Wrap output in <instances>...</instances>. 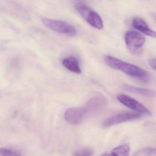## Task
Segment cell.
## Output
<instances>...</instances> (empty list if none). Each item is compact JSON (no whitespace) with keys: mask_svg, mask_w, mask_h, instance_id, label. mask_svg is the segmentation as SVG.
Wrapping results in <instances>:
<instances>
[{"mask_svg":"<svg viewBox=\"0 0 156 156\" xmlns=\"http://www.w3.org/2000/svg\"><path fill=\"white\" fill-rule=\"evenodd\" d=\"M62 63L65 68L73 73L76 74H80L82 73L79 61L77 58L74 56H68L64 58Z\"/></svg>","mask_w":156,"mask_h":156,"instance_id":"obj_11","label":"cell"},{"mask_svg":"<svg viewBox=\"0 0 156 156\" xmlns=\"http://www.w3.org/2000/svg\"><path fill=\"white\" fill-rule=\"evenodd\" d=\"M130 147L128 144H124L115 148L108 156H129Z\"/></svg>","mask_w":156,"mask_h":156,"instance_id":"obj_12","label":"cell"},{"mask_svg":"<svg viewBox=\"0 0 156 156\" xmlns=\"http://www.w3.org/2000/svg\"><path fill=\"white\" fill-rule=\"evenodd\" d=\"M140 117L141 115L139 113L131 112L121 113L107 119L103 122L102 125L103 126L107 127L123 122L138 119Z\"/></svg>","mask_w":156,"mask_h":156,"instance_id":"obj_7","label":"cell"},{"mask_svg":"<svg viewBox=\"0 0 156 156\" xmlns=\"http://www.w3.org/2000/svg\"><path fill=\"white\" fill-rule=\"evenodd\" d=\"M146 41L144 35L134 31H129L125 35L127 47L133 54H140L142 51V46Z\"/></svg>","mask_w":156,"mask_h":156,"instance_id":"obj_4","label":"cell"},{"mask_svg":"<svg viewBox=\"0 0 156 156\" xmlns=\"http://www.w3.org/2000/svg\"><path fill=\"white\" fill-rule=\"evenodd\" d=\"M122 89L125 91L133 93V94L148 97H153L156 96V92L151 89L138 88L127 84H124L122 85Z\"/></svg>","mask_w":156,"mask_h":156,"instance_id":"obj_10","label":"cell"},{"mask_svg":"<svg viewBox=\"0 0 156 156\" xmlns=\"http://www.w3.org/2000/svg\"><path fill=\"white\" fill-rule=\"evenodd\" d=\"M94 154L93 149L89 148L82 149L74 153V156H92Z\"/></svg>","mask_w":156,"mask_h":156,"instance_id":"obj_15","label":"cell"},{"mask_svg":"<svg viewBox=\"0 0 156 156\" xmlns=\"http://www.w3.org/2000/svg\"><path fill=\"white\" fill-rule=\"evenodd\" d=\"M108 154L107 152H105L103 153V154L101 155L100 156H108Z\"/></svg>","mask_w":156,"mask_h":156,"instance_id":"obj_17","label":"cell"},{"mask_svg":"<svg viewBox=\"0 0 156 156\" xmlns=\"http://www.w3.org/2000/svg\"><path fill=\"white\" fill-rule=\"evenodd\" d=\"M105 60L111 68L121 71L129 76L142 80H147L149 78V75L146 71L136 66L109 55L105 56Z\"/></svg>","mask_w":156,"mask_h":156,"instance_id":"obj_1","label":"cell"},{"mask_svg":"<svg viewBox=\"0 0 156 156\" xmlns=\"http://www.w3.org/2000/svg\"><path fill=\"white\" fill-rule=\"evenodd\" d=\"M156 155V148L145 147L136 151L132 156H152Z\"/></svg>","mask_w":156,"mask_h":156,"instance_id":"obj_13","label":"cell"},{"mask_svg":"<svg viewBox=\"0 0 156 156\" xmlns=\"http://www.w3.org/2000/svg\"><path fill=\"white\" fill-rule=\"evenodd\" d=\"M1 156H22L19 152L6 148H1L0 149Z\"/></svg>","mask_w":156,"mask_h":156,"instance_id":"obj_14","label":"cell"},{"mask_svg":"<svg viewBox=\"0 0 156 156\" xmlns=\"http://www.w3.org/2000/svg\"><path fill=\"white\" fill-rule=\"evenodd\" d=\"M87 116L85 108L83 107H73L68 108L65 113V119L68 123L76 125L81 123Z\"/></svg>","mask_w":156,"mask_h":156,"instance_id":"obj_8","label":"cell"},{"mask_svg":"<svg viewBox=\"0 0 156 156\" xmlns=\"http://www.w3.org/2000/svg\"><path fill=\"white\" fill-rule=\"evenodd\" d=\"M132 25L136 30L140 32L150 36L156 38V32L150 29L144 20L140 18H135L132 22Z\"/></svg>","mask_w":156,"mask_h":156,"instance_id":"obj_9","label":"cell"},{"mask_svg":"<svg viewBox=\"0 0 156 156\" xmlns=\"http://www.w3.org/2000/svg\"><path fill=\"white\" fill-rule=\"evenodd\" d=\"M107 100L105 97L97 95L91 98L85 105L87 116L94 115L101 112L107 105Z\"/></svg>","mask_w":156,"mask_h":156,"instance_id":"obj_5","label":"cell"},{"mask_svg":"<svg viewBox=\"0 0 156 156\" xmlns=\"http://www.w3.org/2000/svg\"><path fill=\"white\" fill-rule=\"evenodd\" d=\"M75 9L79 14L92 27L98 30L103 29L104 24L101 17L87 4L78 2L76 4Z\"/></svg>","mask_w":156,"mask_h":156,"instance_id":"obj_2","label":"cell"},{"mask_svg":"<svg viewBox=\"0 0 156 156\" xmlns=\"http://www.w3.org/2000/svg\"><path fill=\"white\" fill-rule=\"evenodd\" d=\"M149 65L151 68L156 70V59H151L149 61Z\"/></svg>","mask_w":156,"mask_h":156,"instance_id":"obj_16","label":"cell"},{"mask_svg":"<svg viewBox=\"0 0 156 156\" xmlns=\"http://www.w3.org/2000/svg\"><path fill=\"white\" fill-rule=\"evenodd\" d=\"M118 100L124 105L139 114L147 115H151V112L146 107L134 98L124 94H119L117 97Z\"/></svg>","mask_w":156,"mask_h":156,"instance_id":"obj_6","label":"cell"},{"mask_svg":"<svg viewBox=\"0 0 156 156\" xmlns=\"http://www.w3.org/2000/svg\"><path fill=\"white\" fill-rule=\"evenodd\" d=\"M42 21L46 27L56 32L70 36L76 34V28L66 22L47 18H42Z\"/></svg>","mask_w":156,"mask_h":156,"instance_id":"obj_3","label":"cell"}]
</instances>
